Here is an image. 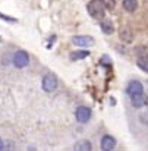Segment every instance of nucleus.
I'll return each mask as SVG.
<instances>
[{
	"instance_id": "nucleus-13",
	"label": "nucleus",
	"mask_w": 148,
	"mask_h": 151,
	"mask_svg": "<svg viewBox=\"0 0 148 151\" xmlns=\"http://www.w3.org/2000/svg\"><path fill=\"white\" fill-rule=\"evenodd\" d=\"M138 66L142 69V70H145V72H148V57H145V56H142V57H139L138 59Z\"/></svg>"
},
{
	"instance_id": "nucleus-11",
	"label": "nucleus",
	"mask_w": 148,
	"mask_h": 151,
	"mask_svg": "<svg viewBox=\"0 0 148 151\" xmlns=\"http://www.w3.org/2000/svg\"><path fill=\"white\" fill-rule=\"evenodd\" d=\"M90 53L87 50H79V51H72L70 53V59L72 60H79V59H84V57H88Z\"/></svg>"
},
{
	"instance_id": "nucleus-9",
	"label": "nucleus",
	"mask_w": 148,
	"mask_h": 151,
	"mask_svg": "<svg viewBox=\"0 0 148 151\" xmlns=\"http://www.w3.org/2000/svg\"><path fill=\"white\" fill-rule=\"evenodd\" d=\"M123 7L128 12H135L138 7V0H123Z\"/></svg>"
},
{
	"instance_id": "nucleus-14",
	"label": "nucleus",
	"mask_w": 148,
	"mask_h": 151,
	"mask_svg": "<svg viewBox=\"0 0 148 151\" xmlns=\"http://www.w3.org/2000/svg\"><path fill=\"white\" fill-rule=\"evenodd\" d=\"M122 40H125V41H132V34H131L129 29H128V32H126V29L122 31Z\"/></svg>"
},
{
	"instance_id": "nucleus-15",
	"label": "nucleus",
	"mask_w": 148,
	"mask_h": 151,
	"mask_svg": "<svg viewBox=\"0 0 148 151\" xmlns=\"http://www.w3.org/2000/svg\"><path fill=\"white\" fill-rule=\"evenodd\" d=\"M101 1L104 3V6L107 9H114V6H116V0H101Z\"/></svg>"
},
{
	"instance_id": "nucleus-12",
	"label": "nucleus",
	"mask_w": 148,
	"mask_h": 151,
	"mask_svg": "<svg viewBox=\"0 0 148 151\" xmlns=\"http://www.w3.org/2000/svg\"><path fill=\"white\" fill-rule=\"evenodd\" d=\"M101 29H103L106 34H111V32L114 31V28H113V24H111L110 21H104V22L101 24Z\"/></svg>"
},
{
	"instance_id": "nucleus-7",
	"label": "nucleus",
	"mask_w": 148,
	"mask_h": 151,
	"mask_svg": "<svg viewBox=\"0 0 148 151\" xmlns=\"http://www.w3.org/2000/svg\"><path fill=\"white\" fill-rule=\"evenodd\" d=\"M128 94H129V97H132V96H135V94H139V93H144V87H142V84L141 82H138V81H132V82H129V85H128Z\"/></svg>"
},
{
	"instance_id": "nucleus-5",
	"label": "nucleus",
	"mask_w": 148,
	"mask_h": 151,
	"mask_svg": "<svg viewBox=\"0 0 148 151\" xmlns=\"http://www.w3.org/2000/svg\"><path fill=\"white\" fill-rule=\"evenodd\" d=\"M72 43L78 47H87V46L94 44V40L91 37H87V35H75L72 38Z\"/></svg>"
},
{
	"instance_id": "nucleus-4",
	"label": "nucleus",
	"mask_w": 148,
	"mask_h": 151,
	"mask_svg": "<svg viewBox=\"0 0 148 151\" xmlns=\"http://www.w3.org/2000/svg\"><path fill=\"white\" fill-rule=\"evenodd\" d=\"M91 117V109L90 107H85V106H81L78 110H76V120L81 122V123H85L88 122Z\"/></svg>"
},
{
	"instance_id": "nucleus-16",
	"label": "nucleus",
	"mask_w": 148,
	"mask_h": 151,
	"mask_svg": "<svg viewBox=\"0 0 148 151\" xmlns=\"http://www.w3.org/2000/svg\"><path fill=\"white\" fill-rule=\"evenodd\" d=\"M141 122L145 123V125H148V111H145V113L141 114Z\"/></svg>"
},
{
	"instance_id": "nucleus-17",
	"label": "nucleus",
	"mask_w": 148,
	"mask_h": 151,
	"mask_svg": "<svg viewBox=\"0 0 148 151\" xmlns=\"http://www.w3.org/2000/svg\"><path fill=\"white\" fill-rule=\"evenodd\" d=\"M0 18H3L4 21H15V19H12V18H9V16H4V15H1V13H0Z\"/></svg>"
},
{
	"instance_id": "nucleus-6",
	"label": "nucleus",
	"mask_w": 148,
	"mask_h": 151,
	"mask_svg": "<svg viewBox=\"0 0 148 151\" xmlns=\"http://www.w3.org/2000/svg\"><path fill=\"white\" fill-rule=\"evenodd\" d=\"M131 101H132V106H134V107L139 109V107H144V106L147 104L148 97H147V94H144V93H139V94H135V96H132V97H131Z\"/></svg>"
},
{
	"instance_id": "nucleus-8",
	"label": "nucleus",
	"mask_w": 148,
	"mask_h": 151,
	"mask_svg": "<svg viewBox=\"0 0 148 151\" xmlns=\"http://www.w3.org/2000/svg\"><path fill=\"white\" fill-rule=\"evenodd\" d=\"M116 147V139L110 135L101 138V150H113Z\"/></svg>"
},
{
	"instance_id": "nucleus-1",
	"label": "nucleus",
	"mask_w": 148,
	"mask_h": 151,
	"mask_svg": "<svg viewBox=\"0 0 148 151\" xmlns=\"http://www.w3.org/2000/svg\"><path fill=\"white\" fill-rule=\"evenodd\" d=\"M88 9V13L94 18V19H103L104 15H106V6L101 0H93L88 3L87 6Z\"/></svg>"
},
{
	"instance_id": "nucleus-3",
	"label": "nucleus",
	"mask_w": 148,
	"mask_h": 151,
	"mask_svg": "<svg viewBox=\"0 0 148 151\" xmlns=\"http://www.w3.org/2000/svg\"><path fill=\"white\" fill-rule=\"evenodd\" d=\"M57 88V78L53 75V73H47L44 78H43V90L46 93H51Z\"/></svg>"
},
{
	"instance_id": "nucleus-18",
	"label": "nucleus",
	"mask_w": 148,
	"mask_h": 151,
	"mask_svg": "<svg viewBox=\"0 0 148 151\" xmlns=\"http://www.w3.org/2000/svg\"><path fill=\"white\" fill-rule=\"evenodd\" d=\"M3 148V141H1V138H0V150Z\"/></svg>"
},
{
	"instance_id": "nucleus-2",
	"label": "nucleus",
	"mask_w": 148,
	"mask_h": 151,
	"mask_svg": "<svg viewBox=\"0 0 148 151\" xmlns=\"http://www.w3.org/2000/svg\"><path fill=\"white\" fill-rule=\"evenodd\" d=\"M28 63H29V56H28L27 51L19 50L15 53V56H13V65L16 68H25Z\"/></svg>"
},
{
	"instance_id": "nucleus-10",
	"label": "nucleus",
	"mask_w": 148,
	"mask_h": 151,
	"mask_svg": "<svg viewBox=\"0 0 148 151\" xmlns=\"http://www.w3.org/2000/svg\"><path fill=\"white\" fill-rule=\"evenodd\" d=\"M75 150L76 151H90V150H93V145L90 144V141H79V142L75 145Z\"/></svg>"
}]
</instances>
